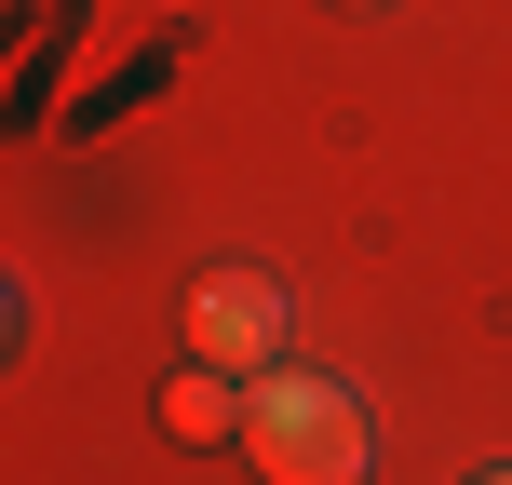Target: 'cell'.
<instances>
[{"label": "cell", "instance_id": "6da1fadb", "mask_svg": "<svg viewBox=\"0 0 512 485\" xmlns=\"http://www.w3.org/2000/svg\"><path fill=\"white\" fill-rule=\"evenodd\" d=\"M243 459H256V485H364V459H378L364 391L324 364H270L243 391Z\"/></svg>", "mask_w": 512, "mask_h": 485}, {"label": "cell", "instance_id": "7a4b0ae2", "mask_svg": "<svg viewBox=\"0 0 512 485\" xmlns=\"http://www.w3.org/2000/svg\"><path fill=\"white\" fill-rule=\"evenodd\" d=\"M176 324H189V364L270 378V364H283V337H297V297H283L270 270H203V283L176 297Z\"/></svg>", "mask_w": 512, "mask_h": 485}, {"label": "cell", "instance_id": "3957f363", "mask_svg": "<svg viewBox=\"0 0 512 485\" xmlns=\"http://www.w3.org/2000/svg\"><path fill=\"white\" fill-rule=\"evenodd\" d=\"M162 432H176V445H243L230 364H176V378H162Z\"/></svg>", "mask_w": 512, "mask_h": 485}, {"label": "cell", "instance_id": "277c9868", "mask_svg": "<svg viewBox=\"0 0 512 485\" xmlns=\"http://www.w3.org/2000/svg\"><path fill=\"white\" fill-rule=\"evenodd\" d=\"M472 485H512V472H472Z\"/></svg>", "mask_w": 512, "mask_h": 485}, {"label": "cell", "instance_id": "5b68a950", "mask_svg": "<svg viewBox=\"0 0 512 485\" xmlns=\"http://www.w3.org/2000/svg\"><path fill=\"white\" fill-rule=\"evenodd\" d=\"M337 14H364V0H337Z\"/></svg>", "mask_w": 512, "mask_h": 485}]
</instances>
